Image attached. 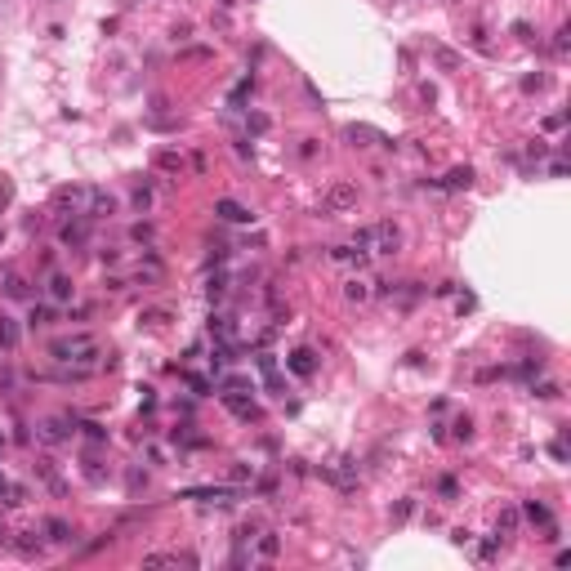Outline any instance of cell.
Segmentation results:
<instances>
[{"mask_svg":"<svg viewBox=\"0 0 571 571\" xmlns=\"http://www.w3.org/2000/svg\"><path fill=\"white\" fill-rule=\"evenodd\" d=\"M72 290H76V286H72V277H63V272H54V277H50V299L68 303V299H72Z\"/></svg>","mask_w":571,"mask_h":571,"instance_id":"cell-13","label":"cell"},{"mask_svg":"<svg viewBox=\"0 0 571 571\" xmlns=\"http://www.w3.org/2000/svg\"><path fill=\"white\" fill-rule=\"evenodd\" d=\"M50 357L59 361V379H85L99 370V339L94 335H68V339H54L50 344Z\"/></svg>","mask_w":571,"mask_h":571,"instance_id":"cell-1","label":"cell"},{"mask_svg":"<svg viewBox=\"0 0 571 571\" xmlns=\"http://www.w3.org/2000/svg\"><path fill=\"white\" fill-rule=\"evenodd\" d=\"M223 402H228V411H232V415H241V420H259V406H254V402H246V397L223 393Z\"/></svg>","mask_w":571,"mask_h":571,"instance_id":"cell-9","label":"cell"},{"mask_svg":"<svg viewBox=\"0 0 571 571\" xmlns=\"http://www.w3.org/2000/svg\"><path fill=\"white\" fill-rule=\"evenodd\" d=\"M473 183V170L469 166H455L451 174H446V188H469Z\"/></svg>","mask_w":571,"mask_h":571,"instance_id":"cell-18","label":"cell"},{"mask_svg":"<svg viewBox=\"0 0 571 571\" xmlns=\"http://www.w3.org/2000/svg\"><path fill=\"white\" fill-rule=\"evenodd\" d=\"M157 170H166V174H183V157H179V152H157Z\"/></svg>","mask_w":571,"mask_h":571,"instance_id":"cell-16","label":"cell"},{"mask_svg":"<svg viewBox=\"0 0 571 571\" xmlns=\"http://www.w3.org/2000/svg\"><path fill=\"white\" fill-rule=\"evenodd\" d=\"M85 237H90V223H85V219H68V223H63V246H85Z\"/></svg>","mask_w":571,"mask_h":571,"instance_id":"cell-8","label":"cell"},{"mask_svg":"<svg viewBox=\"0 0 571 571\" xmlns=\"http://www.w3.org/2000/svg\"><path fill=\"white\" fill-rule=\"evenodd\" d=\"M286 366H290L294 375H312V370H317V357H312L308 348H294V353L286 357Z\"/></svg>","mask_w":571,"mask_h":571,"instance_id":"cell-6","label":"cell"},{"mask_svg":"<svg viewBox=\"0 0 571 571\" xmlns=\"http://www.w3.org/2000/svg\"><path fill=\"white\" fill-rule=\"evenodd\" d=\"M344 294H348L353 303H366V299H370V281H348V286H344Z\"/></svg>","mask_w":571,"mask_h":571,"instance_id":"cell-20","label":"cell"},{"mask_svg":"<svg viewBox=\"0 0 571 571\" xmlns=\"http://www.w3.org/2000/svg\"><path fill=\"white\" fill-rule=\"evenodd\" d=\"M437 68H442V72H460V54H455V50H442V45H437Z\"/></svg>","mask_w":571,"mask_h":571,"instance_id":"cell-21","label":"cell"},{"mask_svg":"<svg viewBox=\"0 0 571 571\" xmlns=\"http://www.w3.org/2000/svg\"><path fill=\"white\" fill-rule=\"evenodd\" d=\"M183 563H192L188 554H143V567L148 571H161V567H183Z\"/></svg>","mask_w":571,"mask_h":571,"instance_id":"cell-5","label":"cell"},{"mask_svg":"<svg viewBox=\"0 0 571 571\" xmlns=\"http://www.w3.org/2000/svg\"><path fill=\"white\" fill-rule=\"evenodd\" d=\"M357 206V183H348V179H335V183L326 188V197H321V210L326 214H344Z\"/></svg>","mask_w":571,"mask_h":571,"instance_id":"cell-2","label":"cell"},{"mask_svg":"<svg viewBox=\"0 0 571 571\" xmlns=\"http://www.w3.org/2000/svg\"><path fill=\"white\" fill-rule=\"evenodd\" d=\"M0 540H5V531H0Z\"/></svg>","mask_w":571,"mask_h":571,"instance_id":"cell-28","label":"cell"},{"mask_svg":"<svg viewBox=\"0 0 571 571\" xmlns=\"http://www.w3.org/2000/svg\"><path fill=\"white\" fill-rule=\"evenodd\" d=\"M112 206H117V201H112V197L103 192V188H90V219H99V214H112Z\"/></svg>","mask_w":571,"mask_h":571,"instance_id":"cell-12","label":"cell"},{"mask_svg":"<svg viewBox=\"0 0 571 571\" xmlns=\"http://www.w3.org/2000/svg\"><path fill=\"white\" fill-rule=\"evenodd\" d=\"M522 513H527L536 527H549V522H554V518H549V509H545V504H536V500H527V509H522Z\"/></svg>","mask_w":571,"mask_h":571,"instance_id":"cell-19","label":"cell"},{"mask_svg":"<svg viewBox=\"0 0 571 571\" xmlns=\"http://www.w3.org/2000/svg\"><path fill=\"white\" fill-rule=\"evenodd\" d=\"M496 531H500V540H509L513 531H518V509H504L500 522H496Z\"/></svg>","mask_w":571,"mask_h":571,"instance_id":"cell-17","label":"cell"},{"mask_svg":"<svg viewBox=\"0 0 571 571\" xmlns=\"http://www.w3.org/2000/svg\"><path fill=\"white\" fill-rule=\"evenodd\" d=\"M18 335H23V330H18V321L14 317H5V312H0V348H18Z\"/></svg>","mask_w":571,"mask_h":571,"instance_id":"cell-10","label":"cell"},{"mask_svg":"<svg viewBox=\"0 0 571 571\" xmlns=\"http://www.w3.org/2000/svg\"><path fill=\"white\" fill-rule=\"evenodd\" d=\"M353 250H357V254L370 250V228H357V232H353Z\"/></svg>","mask_w":571,"mask_h":571,"instance_id":"cell-24","label":"cell"},{"mask_svg":"<svg viewBox=\"0 0 571 571\" xmlns=\"http://www.w3.org/2000/svg\"><path fill=\"white\" fill-rule=\"evenodd\" d=\"M214 210H219V214H223V219H228V223H250V219H254L250 210H246V206H237V201H219V206H214Z\"/></svg>","mask_w":571,"mask_h":571,"instance_id":"cell-11","label":"cell"},{"mask_svg":"<svg viewBox=\"0 0 571 571\" xmlns=\"http://www.w3.org/2000/svg\"><path fill=\"white\" fill-rule=\"evenodd\" d=\"M50 321H54L50 308H32V326H50Z\"/></svg>","mask_w":571,"mask_h":571,"instance_id":"cell-25","label":"cell"},{"mask_svg":"<svg viewBox=\"0 0 571 571\" xmlns=\"http://www.w3.org/2000/svg\"><path fill=\"white\" fill-rule=\"evenodd\" d=\"M14 549H18L23 558H36V554H41V540H36V536H18V540H14Z\"/></svg>","mask_w":571,"mask_h":571,"instance_id":"cell-22","label":"cell"},{"mask_svg":"<svg viewBox=\"0 0 571 571\" xmlns=\"http://www.w3.org/2000/svg\"><path fill=\"white\" fill-rule=\"evenodd\" d=\"M45 536H50L54 545H68V540H72V527L63 518H45Z\"/></svg>","mask_w":571,"mask_h":571,"instance_id":"cell-14","label":"cell"},{"mask_svg":"<svg viewBox=\"0 0 571 571\" xmlns=\"http://www.w3.org/2000/svg\"><path fill=\"white\" fill-rule=\"evenodd\" d=\"M54 210L72 219H90V188H59L54 192Z\"/></svg>","mask_w":571,"mask_h":571,"instance_id":"cell-3","label":"cell"},{"mask_svg":"<svg viewBox=\"0 0 571 571\" xmlns=\"http://www.w3.org/2000/svg\"><path fill=\"white\" fill-rule=\"evenodd\" d=\"M370 250H375V254H397V250H402V228L388 223V219H384V223H375V228H370Z\"/></svg>","mask_w":571,"mask_h":571,"instance_id":"cell-4","label":"cell"},{"mask_svg":"<svg viewBox=\"0 0 571 571\" xmlns=\"http://www.w3.org/2000/svg\"><path fill=\"white\" fill-rule=\"evenodd\" d=\"M5 294L9 299H27V277L23 272H5Z\"/></svg>","mask_w":571,"mask_h":571,"instance_id":"cell-15","label":"cell"},{"mask_svg":"<svg viewBox=\"0 0 571 571\" xmlns=\"http://www.w3.org/2000/svg\"><path fill=\"white\" fill-rule=\"evenodd\" d=\"M9 201H14V183H9V179H0V210H5Z\"/></svg>","mask_w":571,"mask_h":571,"instance_id":"cell-26","label":"cell"},{"mask_svg":"<svg viewBox=\"0 0 571 571\" xmlns=\"http://www.w3.org/2000/svg\"><path fill=\"white\" fill-rule=\"evenodd\" d=\"M41 442H50V446H59V442H68V420H45L41 428Z\"/></svg>","mask_w":571,"mask_h":571,"instance_id":"cell-7","label":"cell"},{"mask_svg":"<svg viewBox=\"0 0 571 571\" xmlns=\"http://www.w3.org/2000/svg\"><path fill=\"white\" fill-rule=\"evenodd\" d=\"M567 36H571V32H567V27H563V32H558V41H554V50H558V54H567V45H571V41H567Z\"/></svg>","mask_w":571,"mask_h":571,"instance_id":"cell-27","label":"cell"},{"mask_svg":"<svg viewBox=\"0 0 571 571\" xmlns=\"http://www.w3.org/2000/svg\"><path fill=\"white\" fill-rule=\"evenodd\" d=\"M259 554H263V558H277V554H281V540H277V536H259Z\"/></svg>","mask_w":571,"mask_h":571,"instance_id":"cell-23","label":"cell"}]
</instances>
